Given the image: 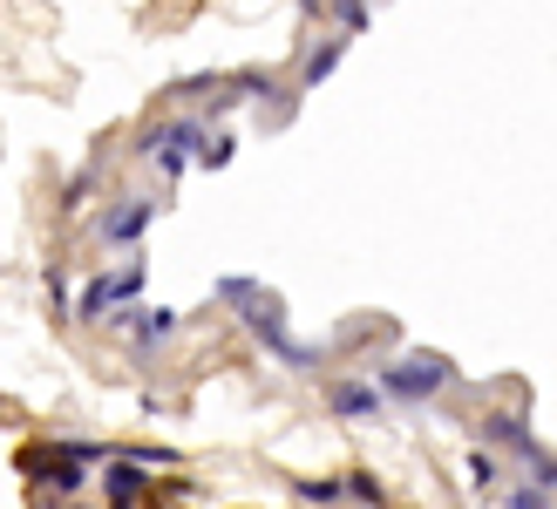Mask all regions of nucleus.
Wrapping results in <instances>:
<instances>
[{"mask_svg":"<svg viewBox=\"0 0 557 509\" xmlns=\"http://www.w3.org/2000/svg\"><path fill=\"white\" fill-rule=\"evenodd\" d=\"M347 62V35H326V41H313V54L299 62V89H320V82Z\"/></svg>","mask_w":557,"mask_h":509,"instance_id":"obj_10","label":"nucleus"},{"mask_svg":"<svg viewBox=\"0 0 557 509\" xmlns=\"http://www.w3.org/2000/svg\"><path fill=\"white\" fill-rule=\"evenodd\" d=\"M462 475H469V489H496V456H490V448H469Z\"/></svg>","mask_w":557,"mask_h":509,"instance_id":"obj_15","label":"nucleus"},{"mask_svg":"<svg viewBox=\"0 0 557 509\" xmlns=\"http://www.w3.org/2000/svg\"><path fill=\"white\" fill-rule=\"evenodd\" d=\"M326 8H333V21H341V35H360V27L374 21L368 0H326Z\"/></svg>","mask_w":557,"mask_h":509,"instance_id":"obj_16","label":"nucleus"},{"mask_svg":"<svg viewBox=\"0 0 557 509\" xmlns=\"http://www.w3.org/2000/svg\"><path fill=\"white\" fill-rule=\"evenodd\" d=\"M116 326L129 333V347L136 353H157V347H171L184 313H171V306H129V313H116Z\"/></svg>","mask_w":557,"mask_h":509,"instance_id":"obj_7","label":"nucleus"},{"mask_svg":"<svg viewBox=\"0 0 557 509\" xmlns=\"http://www.w3.org/2000/svg\"><path fill=\"white\" fill-rule=\"evenodd\" d=\"M238 320H245V333H252V339H259L265 353H278V360H286V367H306V374H320V360H326V353H320V347H306V339H293V333H286V313H278L272 299H259V306H245Z\"/></svg>","mask_w":557,"mask_h":509,"instance_id":"obj_5","label":"nucleus"},{"mask_svg":"<svg viewBox=\"0 0 557 509\" xmlns=\"http://www.w3.org/2000/svg\"><path fill=\"white\" fill-rule=\"evenodd\" d=\"M483 442H504V448H517V456H523V448H537L531 429H523V414H490L483 421Z\"/></svg>","mask_w":557,"mask_h":509,"instance_id":"obj_11","label":"nucleus"},{"mask_svg":"<svg viewBox=\"0 0 557 509\" xmlns=\"http://www.w3.org/2000/svg\"><path fill=\"white\" fill-rule=\"evenodd\" d=\"M69 509H96V502H69ZM102 509H109V502H102Z\"/></svg>","mask_w":557,"mask_h":509,"instance_id":"obj_19","label":"nucleus"},{"mask_svg":"<svg viewBox=\"0 0 557 509\" xmlns=\"http://www.w3.org/2000/svg\"><path fill=\"white\" fill-rule=\"evenodd\" d=\"M14 469H21L35 489H54V496H82V489H89V462L69 448V435L21 442V448H14Z\"/></svg>","mask_w":557,"mask_h":509,"instance_id":"obj_2","label":"nucleus"},{"mask_svg":"<svg viewBox=\"0 0 557 509\" xmlns=\"http://www.w3.org/2000/svg\"><path fill=\"white\" fill-rule=\"evenodd\" d=\"M150 286V259L136 251V259H123V265H109V272H96V278H82V293H75V320H116V313H129V299Z\"/></svg>","mask_w":557,"mask_h":509,"instance_id":"obj_3","label":"nucleus"},{"mask_svg":"<svg viewBox=\"0 0 557 509\" xmlns=\"http://www.w3.org/2000/svg\"><path fill=\"white\" fill-rule=\"evenodd\" d=\"M205 144H211L205 116H171V123H150L144 136H136V157H144L157 177H184V170L205 157Z\"/></svg>","mask_w":557,"mask_h":509,"instance_id":"obj_1","label":"nucleus"},{"mask_svg":"<svg viewBox=\"0 0 557 509\" xmlns=\"http://www.w3.org/2000/svg\"><path fill=\"white\" fill-rule=\"evenodd\" d=\"M232 157H238V144H232L225 129H211V144H205V157H198V163H205V170H225Z\"/></svg>","mask_w":557,"mask_h":509,"instance_id":"obj_17","label":"nucleus"},{"mask_svg":"<svg viewBox=\"0 0 557 509\" xmlns=\"http://www.w3.org/2000/svg\"><path fill=\"white\" fill-rule=\"evenodd\" d=\"M293 496H299V502H313V509H333V502H341L347 489H341V475H299V483H293Z\"/></svg>","mask_w":557,"mask_h":509,"instance_id":"obj_12","label":"nucleus"},{"mask_svg":"<svg viewBox=\"0 0 557 509\" xmlns=\"http://www.w3.org/2000/svg\"><path fill=\"white\" fill-rule=\"evenodd\" d=\"M102 496H109V509H136V502H150V469H144V462H129L123 448H116V462H102Z\"/></svg>","mask_w":557,"mask_h":509,"instance_id":"obj_8","label":"nucleus"},{"mask_svg":"<svg viewBox=\"0 0 557 509\" xmlns=\"http://www.w3.org/2000/svg\"><path fill=\"white\" fill-rule=\"evenodd\" d=\"M326 408L341 421H368V414H381V387L374 381H326Z\"/></svg>","mask_w":557,"mask_h":509,"instance_id":"obj_9","label":"nucleus"},{"mask_svg":"<svg viewBox=\"0 0 557 509\" xmlns=\"http://www.w3.org/2000/svg\"><path fill=\"white\" fill-rule=\"evenodd\" d=\"M449 381H456V367L442 360V353H395V360L374 374V387L395 394V401H435Z\"/></svg>","mask_w":557,"mask_h":509,"instance_id":"obj_4","label":"nucleus"},{"mask_svg":"<svg viewBox=\"0 0 557 509\" xmlns=\"http://www.w3.org/2000/svg\"><path fill=\"white\" fill-rule=\"evenodd\" d=\"M48 299L69 306V272H62V265H48ZM69 313H75V306H69Z\"/></svg>","mask_w":557,"mask_h":509,"instance_id":"obj_18","label":"nucleus"},{"mask_svg":"<svg viewBox=\"0 0 557 509\" xmlns=\"http://www.w3.org/2000/svg\"><path fill=\"white\" fill-rule=\"evenodd\" d=\"M341 489H347L354 502H368V509H387V489H381V475H374V469H354V475H341Z\"/></svg>","mask_w":557,"mask_h":509,"instance_id":"obj_14","label":"nucleus"},{"mask_svg":"<svg viewBox=\"0 0 557 509\" xmlns=\"http://www.w3.org/2000/svg\"><path fill=\"white\" fill-rule=\"evenodd\" d=\"M157 218H163L157 197H116V204H109V211L96 218V238H102V245H136V238H144Z\"/></svg>","mask_w":557,"mask_h":509,"instance_id":"obj_6","label":"nucleus"},{"mask_svg":"<svg viewBox=\"0 0 557 509\" xmlns=\"http://www.w3.org/2000/svg\"><path fill=\"white\" fill-rule=\"evenodd\" d=\"M218 299L245 313V306H259V299H265V286H259V278H245V272H225V278H218Z\"/></svg>","mask_w":557,"mask_h":509,"instance_id":"obj_13","label":"nucleus"}]
</instances>
